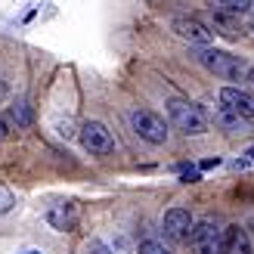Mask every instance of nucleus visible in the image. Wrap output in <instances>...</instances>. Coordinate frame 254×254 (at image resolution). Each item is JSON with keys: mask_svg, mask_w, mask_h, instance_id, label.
Segmentation results:
<instances>
[{"mask_svg": "<svg viewBox=\"0 0 254 254\" xmlns=\"http://www.w3.org/2000/svg\"><path fill=\"white\" fill-rule=\"evenodd\" d=\"M28 254H41V251H28Z\"/></svg>", "mask_w": 254, "mask_h": 254, "instance_id": "obj_25", "label": "nucleus"}, {"mask_svg": "<svg viewBox=\"0 0 254 254\" xmlns=\"http://www.w3.org/2000/svg\"><path fill=\"white\" fill-rule=\"evenodd\" d=\"M56 133H59V136H65V139H71V136H74L71 121H68V118H65V121H56Z\"/></svg>", "mask_w": 254, "mask_h": 254, "instance_id": "obj_17", "label": "nucleus"}, {"mask_svg": "<svg viewBox=\"0 0 254 254\" xmlns=\"http://www.w3.org/2000/svg\"><path fill=\"white\" fill-rule=\"evenodd\" d=\"M192 214L186 208H171L164 214V236L171 239V242H186L189 236H192Z\"/></svg>", "mask_w": 254, "mask_h": 254, "instance_id": "obj_7", "label": "nucleus"}, {"mask_svg": "<svg viewBox=\"0 0 254 254\" xmlns=\"http://www.w3.org/2000/svg\"><path fill=\"white\" fill-rule=\"evenodd\" d=\"M226 254H254L251 251V239L242 226H233L230 233H226Z\"/></svg>", "mask_w": 254, "mask_h": 254, "instance_id": "obj_10", "label": "nucleus"}, {"mask_svg": "<svg viewBox=\"0 0 254 254\" xmlns=\"http://www.w3.org/2000/svg\"><path fill=\"white\" fill-rule=\"evenodd\" d=\"M171 28L183 37V41H189V44H195V47H208L211 41H214V31L208 28L205 22H198V19H186V16H177L174 22H171Z\"/></svg>", "mask_w": 254, "mask_h": 254, "instance_id": "obj_6", "label": "nucleus"}, {"mask_svg": "<svg viewBox=\"0 0 254 254\" xmlns=\"http://www.w3.org/2000/svg\"><path fill=\"white\" fill-rule=\"evenodd\" d=\"M118 254H130V245H127V239H118Z\"/></svg>", "mask_w": 254, "mask_h": 254, "instance_id": "obj_20", "label": "nucleus"}, {"mask_svg": "<svg viewBox=\"0 0 254 254\" xmlns=\"http://www.w3.org/2000/svg\"><path fill=\"white\" fill-rule=\"evenodd\" d=\"M130 127L136 130L139 139H146L152 146H158V143L168 139V124H164V118L155 115V112H149V109H136L130 115Z\"/></svg>", "mask_w": 254, "mask_h": 254, "instance_id": "obj_4", "label": "nucleus"}, {"mask_svg": "<svg viewBox=\"0 0 254 254\" xmlns=\"http://www.w3.org/2000/svg\"><path fill=\"white\" fill-rule=\"evenodd\" d=\"M251 31H254V22H251Z\"/></svg>", "mask_w": 254, "mask_h": 254, "instance_id": "obj_26", "label": "nucleus"}, {"mask_svg": "<svg viewBox=\"0 0 254 254\" xmlns=\"http://www.w3.org/2000/svg\"><path fill=\"white\" fill-rule=\"evenodd\" d=\"M9 118L16 121V127H28V124H31V109H28V103L9 106Z\"/></svg>", "mask_w": 254, "mask_h": 254, "instance_id": "obj_12", "label": "nucleus"}, {"mask_svg": "<svg viewBox=\"0 0 254 254\" xmlns=\"http://www.w3.org/2000/svg\"><path fill=\"white\" fill-rule=\"evenodd\" d=\"M6 133H9V130H6V124L0 121V139H6Z\"/></svg>", "mask_w": 254, "mask_h": 254, "instance_id": "obj_21", "label": "nucleus"}, {"mask_svg": "<svg viewBox=\"0 0 254 254\" xmlns=\"http://www.w3.org/2000/svg\"><path fill=\"white\" fill-rule=\"evenodd\" d=\"M220 9L239 16V12H251L254 9V0H220Z\"/></svg>", "mask_w": 254, "mask_h": 254, "instance_id": "obj_13", "label": "nucleus"}, {"mask_svg": "<svg viewBox=\"0 0 254 254\" xmlns=\"http://www.w3.org/2000/svg\"><path fill=\"white\" fill-rule=\"evenodd\" d=\"M87 254H112V248H106L103 242H99V239H93L90 248H87Z\"/></svg>", "mask_w": 254, "mask_h": 254, "instance_id": "obj_18", "label": "nucleus"}, {"mask_svg": "<svg viewBox=\"0 0 254 254\" xmlns=\"http://www.w3.org/2000/svg\"><path fill=\"white\" fill-rule=\"evenodd\" d=\"M136 254H168V251H164V245H158V242H143Z\"/></svg>", "mask_w": 254, "mask_h": 254, "instance_id": "obj_15", "label": "nucleus"}, {"mask_svg": "<svg viewBox=\"0 0 254 254\" xmlns=\"http://www.w3.org/2000/svg\"><path fill=\"white\" fill-rule=\"evenodd\" d=\"M81 220V208L74 205V201H56V205L47 208V223L53 226V230H74Z\"/></svg>", "mask_w": 254, "mask_h": 254, "instance_id": "obj_8", "label": "nucleus"}, {"mask_svg": "<svg viewBox=\"0 0 254 254\" xmlns=\"http://www.w3.org/2000/svg\"><path fill=\"white\" fill-rule=\"evenodd\" d=\"M220 103L226 109H233L236 115H242V118H254V93L248 90H239V87H223L220 90Z\"/></svg>", "mask_w": 254, "mask_h": 254, "instance_id": "obj_9", "label": "nucleus"}, {"mask_svg": "<svg viewBox=\"0 0 254 254\" xmlns=\"http://www.w3.org/2000/svg\"><path fill=\"white\" fill-rule=\"evenodd\" d=\"M168 115L177 130H183L186 136H201L208 133V115L201 112V106L189 103V99H171L168 103Z\"/></svg>", "mask_w": 254, "mask_h": 254, "instance_id": "obj_1", "label": "nucleus"}, {"mask_svg": "<svg viewBox=\"0 0 254 254\" xmlns=\"http://www.w3.org/2000/svg\"><path fill=\"white\" fill-rule=\"evenodd\" d=\"M248 155H251V161H254V149H251V152H248Z\"/></svg>", "mask_w": 254, "mask_h": 254, "instance_id": "obj_24", "label": "nucleus"}, {"mask_svg": "<svg viewBox=\"0 0 254 254\" xmlns=\"http://www.w3.org/2000/svg\"><path fill=\"white\" fill-rule=\"evenodd\" d=\"M220 158H208V161H201V171H211V168H217Z\"/></svg>", "mask_w": 254, "mask_h": 254, "instance_id": "obj_19", "label": "nucleus"}, {"mask_svg": "<svg viewBox=\"0 0 254 254\" xmlns=\"http://www.w3.org/2000/svg\"><path fill=\"white\" fill-rule=\"evenodd\" d=\"M189 245H192V254H226V230L208 217L192 226Z\"/></svg>", "mask_w": 254, "mask_h": 254, "instance_id": "obj_3", "label": "nucleus"}, {"mask_svg": "<svg viewBox=\"0 0 254 254\" xmlns=\"http://www.w3.org/2000/svg\"><path fill=\"white\" fill-rule=\"evenodd\" d=\"M180 177H183V183H195V180H201V174H198L195 168H186V164H180Z\"/></svg>", "mask_w": 254, "mask_h": 254, "instance_id": "obj_16", "label": "nucleus"}, {"mask_svg": "<svg viewBox=\"0 0 254 254\" xmlns=\"http://www.w3.org/2000/svg\"><path fill=\"white\" fill-rule=\"evenodd\" d=\"M12 205H16V198H12V192H9V189H3V186H0V214H6Z\"/></svg>", "mask_w": 254, "mask_h": 254, "instance_id": "obj_14", "label": "nucleus"}, {"mask_svg": "<svg viewBox=\"0 0 254 254\" xmlns=\"http://www.w3.org/2000/svg\"><path fill=\"white\" fill-rule=\"evenodd\" d=\"M198 62H201L208 71L220 74L223 81H242L245 74L251 71L242 59L233 56V53H226V50H201V53H198Z\"/></svg>", "mask_w": 254, "mask_h": 254, "instance_id": "obj_2", "label": "nucleus"}, {"mask_svg": "<svg viewBox=\"0 0 254 254\" xmlns=\"http://www.w3.org/2000/svg\"><path fill=\"white\" fill-rule=\"evenodd\" d=\"M214 121H217L220 127H226L230 133H236L239 127H242V115H236V112L226 109V106H223V112H217V118H214Z\"/></svg>", "mask_w": 254, "mask_h": 254, "instance_id": "obj_11", "label": "nucleus"}, {"mask_svg": "<svg viewBox=\"0 0 254 254\" xmlns=\"http://www.w3.org/2000/svg\"><path fill=\"white\" fill-rule=\"evenodd\" d=\"M0 96H3V81H0Z\"/></svg>", "mask_w": 254, "mask_h": 254, "instance_id": "obj_23", "label": "nucleus"}, {"mask_svg": "<svg viewBox=\"0 0 254 254\" xmlns=\"http://www.w3.org/2000/svg\"><path fill=\"white\" fill-rule=\"evenodd\" d=\"M81 146L90 152V155H109L112 146H115V139H112L109 127L99 124V121H87L81 127Z\"/></svg>", "mask_w": 254, "mask_h": 254, "instance_id": "obj_5", "label": "nucleus"}, {"mask_svg": "<svg viewBox=\"0 0 254 254\" xmlns=\"http://www.w3.org/2000/svg\"><path fill=\"white\" fill-rule=\"evenodd\" d=\"M248 81H251V84H254V68H251V71H248Z\"/></svg>", "mask_w": 254, "mask_h": 254, "instance_id": "obj_22", "label": "nucleus"}]
</instances>
